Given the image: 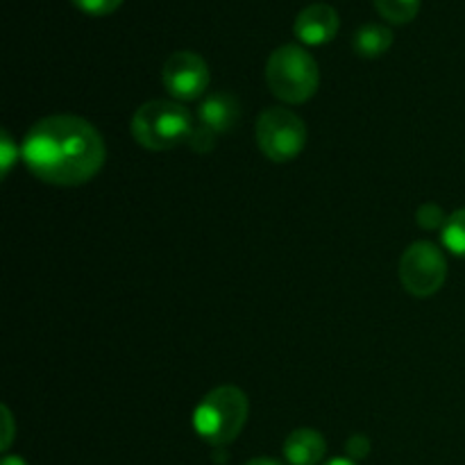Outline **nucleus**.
I'll return each instance as SVG.
<instances>
[{"mask_svg": "<svg viewBox=\"0 0 465 465\" xmlns=\"http://www.w3.org/2000/svg\"><path fill=\"white\" fill-rule=\"evenodd\" d=\"M325 465H357L352 461V459H345V457H336V459H330Z\"/></svg>", "mask_w": 465, "mask_h": 465, "instance_id": "412c9836", "label": "nucleus"}, {"mask_svg": "<svg viewBox=\"0 0 465 465\" xmlns=\"http://www.w3.org/2000/svg\"><path fill=\"white\" fill-rule=\"evenodd\" d=\"M3 465H27L21 457H5Z\"/></svg>", "mask_w": 465, "mask_h": 465, "instance_id": "4be33fe9", "label": "nucleus"}, {"mask_svg": "<svg viewBox=\"0 0 465 465\" xmlns=\"http://www.w3.org/2000/svg\"><path fill=\"white\" fill-rule=\"evenodd\" d=\"M375 7L381 16L393 25L411 23L420 12V0H375Z\"/></svg>", "mask_w": 465, "mask_h": 465, "instance_id": "f8f14e48", "label": "nucleus"}, {"mask_svg": "<svg viewBox=\"0 0 465 465\" xmlns=\"http://www.w3.org/2000/svg\"><path fill=\"white\" fill-rule=\"evenodd\" d=\"M0 153H3V157H0L3 177H7L9 168H12L14 162L18 159V148H16V143L12 141V136L7 134V132H3V136H0Z\"/></svg>", "mask_w": 465, "mask_h": 465, "instance_id": "f3484780", "label": "nucleus"}, {"mask_svg": "<svg viewBox=\"0 0 465 465\" xmlns=\"http://www.w3.org/2000/svg\"><path fill=\"white\" fill-rule=\"evenodd\" d=\"M245 465H282V463H280V461H275V459L259 457V459H252V461H248Z\"/></svg>", "mask_w": 465, "mask_h": 465, "instance_id": "aec40b11", "label": "nucleus"}, {"mask_svg": "<svg viewBox=\"0 0 465 465\" xmlns=\"http://www.w3.org/2000/svg\"><path fill=\"white\" fill-rule=\"evenodd\" d=\"M448 218L450 216H445L443 209L434 203L422 204V207L416 212V223L422 227V230H440V227H445Z\"/></svg>", "mask_w": 465, "mask_h": 465, "instance_id": "4468645a", "label": "nucleus"}, {"mask_svg": "<svg viewBox=\"0 0 465 465\" xmlns=\"http://www.w3.org/2000/svg\"><path fill=\"white\" fill-rule=\"evenodd\" d=\"M216 136L212 130H207L204 125H198L193 127V132H191L189 136V148L193 150V153H209V150H213V145H216Z\"/></svg>", "mask_w": 465, "mask_h": 465, "instance_id": "dca6fc26", "label": "nucleus"}, {"mask_svg": "<svg viewBox=\"0 0 465 465\" xmlns=\"http://www.w3.org/2000/svg\"><path fill=\"white\" fill-rule=\"evenodd\" d=\"M200 125L212 130L213 134H223V132L232 130L234 123L239 121V100L232 94H212L203 100L198 107Z\"/></svg>", "mask_w": 465, "mask_h": 465, "instance_id": "1a4fd4ad", "label": "nucleus"}, {"mask_svg": "<svg viewBox=\"0 0 465 465\" xmlns=\"http://www.w3.org/2000/svg\"><path fill=\"white\" fill-rule=\"evenodd\" d=\"M80 12L91 14V16H104V14L116 12L123 0H71Z\"/></svg>", "mask_w": 465, "mask_h": 465, "instance_id": "2eb2a0df", "label": "nucleus"}, {"mask_svg": "<svg viewBox=\"0 0 465 465\" xmlns=\"http://www.w3.org/2000/svg\"><path fill=\"white\" fill-rule=\"evenodd\" d=\"M327 443L321 431L295 430L284 440V459L291 465H318L325 459Z\"/></svg>", "mask_w": 465, "mask_h": 465, "instance_id": "9d476101", "label": "nucleus"}, {"mask_svg": "<svg viewBox=\"0 0 465 465\" xmlns=\"http://www.w3.org/2000/svg\"><path fill=\"white\" fill-rule=\"evenodd\" d=\"M193 132L186 107L168 100H153L136 109L132 118V136L145 150H171L189 141Z\"/></svg>", "mask_w": 465, "mask_h": 465, "instance_id": "20e7f679", "label": "nucleus"}, {"mask_svg": "<svg viewBox=\"0 0 465 465\" xmlns=\"http://www.w3.org/2000/svg\"><path fill=\"white\" fill-rule=\"evenodd\" d=\"M254 134L259 150L275 163L295 159L307 143V127L302 118L286 107H271L262 112Z\"/></svg>", "mask_w": 465, "mask_h": 465, "instance_id": "39448f33", "label": "nucleus"}, {"mask_svg": "<svg viewBox=\"0 0 465 465\" xmlns=\"http://www.w3.org/2000/svg\"><path fill=\"white\" fill-rule=\"evenodd\" d=\"M448 277V262L439 245L418 241L404 250L400 259V282L416 298H430L439 293Z\"/></svg>", "mask_w": 465, "mask_h": 465, "instance_id": "423d86ee", "label": "nucleus"}, {"mask_svg": "<svg viewBox=\"0 0 465 465\" xmlns=\"http://www.w3.org/2000/svg\"><path fill=\"white\" fill-rule=\"evenodd\" d=\"M345 452H348V459H352V461H361V459H366L368 454H371V440L363 434L352 436V439L345 443Z\"/></svg>", "mask_w": 465, "mask_h": 465, "instance_id": "a211bd4d", "label": "nucleus"}, {"mask_svg": "<svg viewBox=\"0 0 465 465\" xmlns=\"http://www.w3.org/2000/svg\"><path fill=\"white\" fill-rule=\"evenodd\" d=\"M268 89L275 98L289 104H302L318 91V64L302 45H280L266 64Z\"/></svg>", "mask_w": 465, "mask_h": 465, "instance_id": "7ed1b4c3", "label": "nucleus"}, {"mask_svg": "<svg viewBox=\"0 0 465 465\" xmlns=\"http://www.w3.org/2000/svg\"><path fill=\"white\" fill-rule=\"evenodd\" d=\"M162 82L173 98L191 103L207 91L209 66L200 54L191 53V50H180L163 62Z\"/></svg>", "mask_w": 465, "mask_h": 465, "instance_id": "0eeeda50", "label": "nucleus"}, {"mask_svg": "<svg viewBox=\"0 0 465 465\" xmlns=\"http://www.w3.org/2000/svg\"><path fill=\"white\" fill-rule=\"evenodd\" d=\"M443 243L450 252L465 259V209H459L448 218L443 227Z\"/></svg>", "mask_w": 465, "mask_h": 465, "instance_id": "ddd939ff", "label": "nucleus"}, {"mask_svg": "<svg viewBox=\"0 0 465 465\" xmlns=\"http://www.w3.org/2000/svg\"><path fill=\"white\" fill-rule=\"evenodd\" d=\"M352 45L354 53H357L359 57H381V54L389 53V48L393 45V30L381 25V23H366V25H361L354 32Z\"/></svg>", "mask_w": 465, "mask_h": 465, "instance_id": "9b49d317", "label": "nucleus"}, {"mask_svg": "<svg viewBox=\"0 0 465 465\" xmlns=\"http://www.w3.org/2000/svg\"><path fill=\"white\" fill-rule=\"evenodd\" d=\"M21 157L32 175L54 186H80L103 168L107 148L91 123L77 116H48L25 134Z\"/></svg>", "mask_w": 465, "mask_h": 465, "instance_id": "f257e3e1", "label": "nucleus"}, {"mask_svg": "<svg viewBox=\"0 0 465 465\" xmlns=\"http://www.w3.org/2000/svg\"><path fill=\"white\" fill-rule=\"evenodd\" d=\"M339 14L331 5L313 3L304 7L295 18V36L307 45H322L330 44L339 32Z\"/></svg>", "mask_w": 465, "mask_h": 465, "instance_id": "6e6552de", "label": "nucleus"}, {"mask_svg": "<svg viewBox=\"0 0 465 465\" xmlns=\"http://www.w3.org/2000/svg\"><path fill=\"white\" fill-rule=\"evenodd\" d=\"M248 398L236 386H221L203 398L193 411V430L212 448H225L248 420Z\"/></svg>", "mask_w": 465, "mask_h": 465, "instance_id": "f03ea898", "label": "nucleus"}, {"mask_svg": "<svg viewBox=\"0 0 465 465\" xmlns=\"http://www.w3.org/2000/svg\"><path fill=\"white\" fill-rule=\"evenodd\" d=\"M3 420H5V436H3V450H7L12 445L14 439V422H12V413H9L7 407H3Z\"/></svg>", "mask_w": 465, "mask_h": 465, "instance_id": "6ab92c4d", "label": "nucleus"}]
</instances>
